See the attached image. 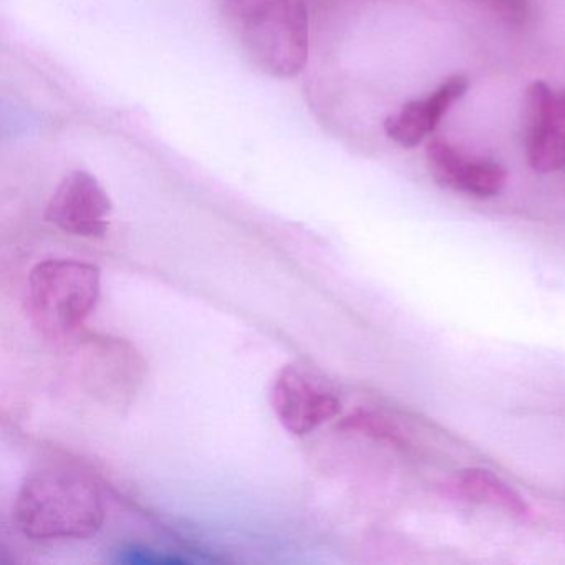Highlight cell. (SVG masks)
I'll return each mask as SVG.
<instances>
[{
  "instance_id": "1",
  "label": "cell",
  "mask_w": 565,
  "mask_h": 565,
  "mask_svg": "<svg viewBox=\"0 0 565 565\" xmlns=\"http://www.w3.org/2000/svg\"><path fill=\"white\" fill-rule=\"evenodd\" d=\"M14 521L22 534L38 541L87 539L104 525V501L98 489L77 472L39 469L19 489Z\"/></svg>"
},
{
  "instance_id": "2",
  "label": "cell",
  "mask_w": 565,
  "mask_h": 565,
  "mask_svg": "<svg viewBox=\"0 0 565 565\" xmlns=\"http://www.w3.org/2000/svg\"><path fill=\"white\" fill-rule=\"evenodd\" d=\"M234 38L264 74L294 78L309 62L306 0H223Z\"/></svg>"
},
{
  "instance_id": "3",
  "label": "cell",
  "mask_w": 565,
  "mask_h": 565,
  "mask_svg": "<svg viewBox=\"0 0 565 565\" xmlns=\"http://www.w3.org/2000/svg\"><path fill=\"white\" fill-rule=\"evenodd\" d=\"M100 269L77 259H47L29 276V310L49 339H74L100 299Z\"/></svg>"
},
{
  "instance_id": "4",
  "label": "cell",
  "mask_w": 565,
  "mask_h": 565,
  "mask_svg": "<svg viewBox=\"0 0 565 565\" xmlns=\"http://www.w3.org/2000/svg\"><path fill=\"white\" fill-rule=\"evenodd\" d=\"M78 373L85 388L108 406H127L140 392L147 362L130 342L98 333H78Z\"/></svg>"
},
{
  "instance_id": "5",
  "label": "cell",
  "mask_w": 565,
  "mask_h": 565,
  "mask_svg": "<svg viewBox=\"0 0 565 565\" xmlns=\"http://www.w3.org/2000/svg\"><path fill=\"white\" fill-rule=\"evenodd\" d=\"M525 157L537 173L565 168V90L545 82L529 85L524 98Z\"/></svg>"
},
{
  "instance_id": "6",
  "label": "cell",
  "mask_w": 565,
  "mask_h": 565,
  "mask_svg": "<svg viewBox=\"0 0 565 565\" xmlns=\"http://www.w3.org/2000/svg\"><path fill=\"white\" fill-rule=\"evenodd\" d=\"M110 198L97 178L72 171L58 184L45 210V220L78 237H104L110 227Z\"/></svg>"
},
{
  "instance_id": "7",
  "label": "cell",
  "mask_w": 565,
  "mask_h": 565,
  "mask_svg": "<svg viewBox=\"0 0 565 565\" xmlns=\"http://www.w3.org/2000/svg\"><path fill=\"white\" fill-rule=\"evenodd\" d=\"M270 405L287 431L307 435L340 413V399L323 388L310 373L286 365L274 380Z\"/></svg>"
},
{
  "instance_id": "8",
  "label": "cell",
  "mask_w": 565,
  "mask_h": 565,
  "mask_svg": "<svg viewBox=\"0 0 565 565\" xmlns=\"http://www.w3.org/2000/svg\"><path fill=\"white\" fill-rule=\"evenodd\" d=\"M426 163L436 183L468 196L494 198L508 184V171L498 161L465 153L449 141H429Z\"/></svg>"
},
{
  "instance_id": "9",
  "label": "cell",
  "mask_w": 565,
  "mask_h": 565,
  "mask_svg": "<svg viewBox=\"0 0 565 565\" xmlns=\"http://www.w3.org/2000/svg\"><path fill=\"white\" fill-rule=\"evenodd\" d=\"M468 88L466 75H451L425 98L408 102L390 115L383 124L386 137L406 150L418 147L438 128L452 105L465 97Z\"/></svg>"
},
{
  "instance_id": "10",
  "label": "cell",
  "mask_w": 565,
  "mask_h": 565,
  "mask_svg": "<svg viewBox=\"0 0 565 565\" xmlns=\"http://www.w3.org/2000/svg\"><path fill=\"white\" fill-rule=\"evenodd\" d=\"M456 486L465 498L478 504L491 505L518 518L531 512L527 501L509 482L488 469H462L456 478Z\"/></svg>"
},
{
  "instance_id": "11",
  "label": "cell",
  "mask_w": 565,
  "mask_h": 565,
  "mask_svg": "<svg viewBox=\"0 0 565 565\" xmlns=\"http://www.w3.org/2000/svg\"><path fill=\"white\" fill-rule=\"evenodd\" d=\"M339 428L343 431L360 433V435L370 436V438L398 446V448H408L409 446L408 433L395 419L383 415V413L356 409L340 422Z\"/></svg>"
},
{
  "instance_id": "12",
  "label": "cell",
  "mask_w": 565,
  "mask_h": 565,
  "mask_svg": "<svg viewBox=\"0 0 565 565\" xmlns=\"http://www.w3.org/2000/svg\"><path fill=\"white\" fill-rule=\"evenodd\" d=\"M482 2L508 24H524L531 15V0H482Z\"/></svg>"
}]
</instances>
